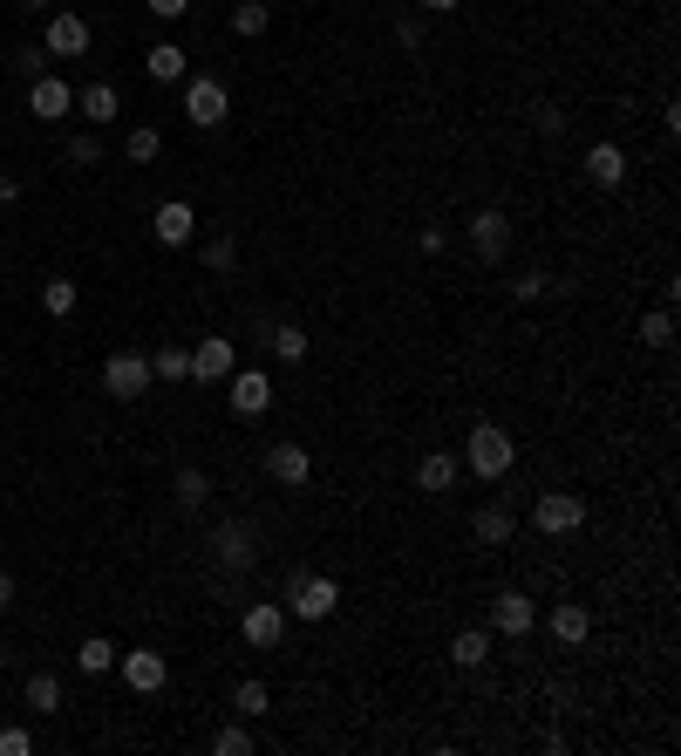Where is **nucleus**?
<instances>
[{
  "mask_svg": "<svg viewBox=\"0 0 681 756\" xmlns=\"http://www.w3.org/2000/svg\"><path fill=\"white\" fill-rule=\"evenodd\" d=\"M280 607L293 614V620H335L341 614V587L327 572H307V566H293L287 572V600Z\"/></svg>",
  "mask_w": 681,
  "mask_h": 756,
  "instance_id": "nucleus-1",
  "label": "nucleus"
},
{
  "mask_svg": "<svg viewBox=\"0 0 681 756\" xmlns=\"http://www.w3.org/2000/svg\"><path fill=\"white\" fill-rule=\"evenodd\" d=\"M205 552L239 579V572L260 566V525H252V518H218L212 532H205Z\"/></svg>",
  "mask_w": 681,
  "mask_h": 756,
  "instance_id": "nucleus-2",
  "label": "nucleus"
},
{
  "mask_svg": "<svg viewBox=\"0 0 681 756\" xmlns=\"http://www.w3.org/2000/svg\"><path fill=\"white\" fill-rule=\"evenodd\" d=\"M464 464L484 477V484H497V477H512V464H518V443L497 430V423H477V430L464 437Z\"/></svg>",
  "mask_w": 681,
  "mask_h": 756,
  "instance_id": "nucleus-3",
  "label": "nucleus"
},
{
  "mask_svg": "<svg viewBox=\"0 0 681 756\" xmlns=\"http://www.w3.org/2000/svg\"><path fill=\"white\" fill-rule=\"evenodd\" d=\"M185 116L198 123V130H218V123L232 116V96H225L218 75H191L185 83Z\"/></svg>",
  "mask_w": 681,
  "mask_h": 756,
  "instance_id": "nucleus-4",
  "label": "nucleus"
},
{
  "mask_svg": "<svg viewBox=\"0 0 681 756\" xmlns=\"http://www.w3.org/2000/svg\"><path fill=\"white\" fill-rule=\"evenodd\" d=\"M532 525L545 539H566V532H579V525H587V497L579 491H545L539 504H532Z\"/></svg>",
  "mask_w": 681,
  "mask_h": 756,
  "instance_id": "nucleus-5",
  "label": "nucleus"
},
{
  "mask_svg": "<svg viewBox=\"0 0 681 756\" xmlns=\"http://www.w3.org/2000/svg\"><path fill=\"white\" fill-rule=\"evenodd\" d=\"M470 245H477V260H484V266H504V252H512V218H504L497 205L470 212Z\"/></svg>",
  "mask_w": 681,
  "mask_h": 756,
  "instance_id": "nucleus-6",
  "label": "nucleus"
},
{
  "mask_svg": "<svg viewBox=\"0 0 681 756\" xmlns=\"http://www.w3.org/2000/svg\"><path fill=\"white\" fill-rule=\"evenodd\" d=\"M150 382H157V375H150V362L143 355H130V348H123V355H110L103 362V389L116 395V402H137Z\"/></svg>",
  "mask_w": 681,
  "mask_h": 756,
  "instance_id": "nucleus-7",
  "label": "nucleus"
},
{
  "mask_svg": "<svg viewBox=\"0 0 681 756\" xmlns=\"http://www.w3.org/2000/svg\"><path fill=\"white\" fill-rule=\"evenodd\" d=\"M225 395H232V416H266L273 410V375L232 368V375H225Z\"/></svg>",
  "mask_w": 681,
  "mask_h": 756,
  "instance_id": "nucleus-8",
  "label": "nucleus"
},
{
  "mask_svg": "<svg viewBox=\"0 0 681 756\" xmlns=\"http://www.w3.org/2000/svg\"><path fill=\"white\" fill-rule=\"evenodd\" d=\"M532 620H539V607H532V600H525L518 587H504V593L491 600V634L525 641V634H532Z\"/></svg>",
  "mask_w": 681,
  "mask_h": 756,
  "instance_id": "nucleus-9",
  "label": "nucleus"
},
{
  "mask_svg": "<svg viewBox=\"0 0 681 756\" xmlns=\"http://www.w3.org/2000/svg\"><path fill=\"white\" fill-rule=\"evenodd\" d=\"M239 634L252 647H280L287 641V607H280V600H252V607L239 614Z\"/></svg>",
  "mask_w": 681,
  "mask_h": 756,
  "instance_id": "nucleus-10",
  "label": "nucleus"
},
{
  "mask_svg": "<svg viewBox=\"0 0 681 756\" xmlns=\"http://www.w3.org/2000/svg\"><path fill=\"white\" fill-rule=\"evenodd\" d=\"M150 232H157V245H191L198 239V212L185 205V198H164V205L150 212Z\"/></svg>",
  "mask_w": 681,
  "mask_h": 756,
  "instance_id": "nucleus-11",
  "label": "nucleus"
},
{
  "mask_svg": "<svg viewBox=\"0 0 681 756\" xmlns=\"http://www.w3.org/2000/svg\"><path fill=\"white\" fill-rule=\"evenodd\" d=\"M116 668H123V682H130L137 695H157V689L171 682V662H164V654H150V647H137V654H116Z\"/></svg>",
  "mask_w": 681,
  "mask_h": 756,
  "instance_id": "nucleus-12",
  "label": "nucleus"
},
{
  "mask_svg": "<svg viewBox=\"0 0 681 756\" xmlns=\"http://www.w3.org/2000/svg\"><path fill=\"white\" fill-rule=\"evenodd\" d=\"M266 477H273V484H287V491H300V484L314 477L307 443H273V450H266Z\"/></svg>",
  "mask_w": 681,
  "mask_h": 756,
  "instance_id": "nucleus-13",
  "label": "nucleus"
},
{
  "mask_svg": "<svg viewBox=\"0 0 681 756\" xmlns=\"http://www.w3.org/2000/svg\"><path fill=\"white\" fill-rule=\"evenodd\" d=\"M239 362H232V341L225 335H205L191 348V382H225V375H232Z\"/></svg>",
  "mask_w": 681,
  "mask_h": 756,
  "instance_id": "nucleus-14",
  "label": "nucleus"
},
{
  "mask_svg": "<svg viewBox=\"0 0 681 756\" xmlns=\"http://www.w3.org/2000/svg\"><path fill=\"white\" fill-rule=\"evenodd\" d=\"M512 532H518V518H512V504H477V518H470V539L484 545V552H497V545H512Z\"/></svg>",
  "mask_w": 681,
  "mask_h": 756,
  "instance_id": "nucleus-15",
  "label": "nucleus"
},
{
  "mask_svg": "<svg viewBox=\"0 0 681 756\" xmlns=\"http://www.w3.org/2000/svg\"><path fill=\"white\" fill-rule=\"evenodd\" d=\"M28 110H35L41 123H55V116L75 110V89L62 83V75H35V83H28Z\"/></svg>",
  "mask_w": 681,
  "mask_h": 756,
  "instance_id": "nucleus-16",
  "label": "nucleus"
},
{
  "mask_svg": "<svg viewBox=\"0 0 681 756\" xmlns=\"http://www.w3.org/2000/svg\"><path fill=\"white\" fill-rule=\"evenodd\" d=\"M41 48H48V55H83V48H89V21L83 14H55V21H48V35H41Z\"/></svg>",
  "mask_w": 681,
  "mask_h": 756,
  "instance_id": "nucleus-17",
  "label": "nucleus"
},
{
  "mask_svg": "<svg viewBox=\"0 0 681 756\" xmlns=\"http://www.w3.org/2000/svg\"><path fill=\"white\" fill-rule=\"evenodd\" d=\"M457 457H450V450H423V464H416V491H430V497H443L450 484H457Z\"/></svg>",
  "mask_w": 681,
  "mask_h": 756,
  "instance_id": "nucleus-18",
  "label": "nucleus"
},
{
  "mask_svg": "<svg viewBox=\"0 0 681 756\" xmlns=\"http://www.w3.org/2000/svg\"><path fill=\"white\" fill-rule=\"evenodd\" d=\"M552 634H559L566 647H579L593 634V607H587V600H559V607H552Z\"/></svg>",
  "mask_w": 681,
  "mask_h": 756,
  "instance_id": "nucleus-19",
  "label": "nucleus"
},
{
  "mask_svg": "<svg viewBox=\"0 0 681 756\" xmlns=\"http://www.w3.org/2000/svg\"><path fill=\"white\" fill-rule=\"evenodd\" d=\"M205 497H212V477L198 464H185L178 477H171V504H178V512H205Z\"/></svg>",
  "mask_w": 681,
  "mask_h": 756,
  "instance_id": "nucleus-20",
  "label": "nucleus"
},
{
  "mask_svg": "<svg viewBox=\"0 0 681 756\" xmlns=\"http://www.w3.org/2000/svg\"><path fill=\"white\" fill-rule=\"evenodd\" d=\"M587 178L614 191V185L627 178V150H620V143H593V150H587Z\"/></svg>",
  "mask_w": 681,
  "mask_h": 756,
  "instance_id": "nucleus-21",
  "label": "nucleus"
},
{
  "mask_svg": "<svg viewBox=\"0 0 681 756\" xmlns=\"http://www.w3.org/2000/svg\"><path fill=\"white\" fill-rule=\"evenodd\" d=\"M266 341H273V355H280V362H307V327H293V320H273L266 327Z\"/></svg>",
  "mask_w": 681,
  "mask_h": 756,
  "instance_id": "nucleus-22",
  "label": "nucleus"
},
{
  "mask_svg": "<svg viewBox=\"0 0 681 756\" xmlns=\"http://www.w3.org/2000/svg\"><path fill=\"white\" fill-rule=\"evenodd\" d=\"M143 68L157 75V83H185V48H178V41H150Z\"/></svg>",
  "mask_w": 681,
  "mask_h": 756,
  "instance_id": "nucleus-23",
  "label": "nucleus"
},
{
  "mask_svg": "<svg viewBox=\"0 0 681 756\" xmlns=\"http://www.w3.org/2000/svg\"><path fill=\"white\" fill-rule=\"evenodd\" d=\"M450 662H457V668H484L491 662V634H484V627H464V634L450 641Z\"/></svg>",
  "mask_w": 681,
  "mask_h": 756,
  "instance_id": "nucleus-24",
  "label": "nucleus"
},
{
  "mask_svg": "<svg viewBox=\"0 0 681 756\" xmlns=\"http://www.w3.org/2000/svg\"><path fill=\"white\" fill-rule=\"evenodd\" d=\"M21 695H28V709H41V716H55V709H62V675H48V668H35V675H28V689H21Z\"/></svg>",
  "mask_w": 681,
  "mask_h": 756,
  "instance_id": "nucleus-25",
  "label": "nucleus"
},
{
  "mask_svg": "<svg viewBox=\"0 0 681 756\" xmlns=\"http://www.w3.org/2000/svg\"><path fill=\"white\" fill-rule=\"evenodd\" d=\"M150 375H157V382H185L191 375V348H178V341H164L157 355H150Z\"/></svg>",
  "mask_w": 681,
  "mask_h": 756,
  "instance_id": "nucleus-26",
  "label": "nucleus"
},
{
  "mask_svg": "<svg viewBox=\"0 0 681 756\" xmlns=\"http://www.w3.org/2000/svg\"><path fill=\"white\" fill-rule=\"evenodd\" d=\"M75 668H83L89 682H96V675H110V668H116V647H110L103 634H89L83 647H75Z\"/></svg>",
  "mask_w": 681,
  "mask_h": 756,
  "instance_id": "nucleus-27",
  "label": "nucleus"
},
{
  "mask_svg": "<svg viewBox=\"0 0 681 756\" xmlns=\"http://www.w3.org/2000/svg\"><path fill=\"white\" fill-rule=\"evenodd\" d=\"M266 709H273L266 682H239V689H232V716H239V722H260Z\"/></svg>",
  "mask_w": 681,
  "mask_h": 756,
  "instance_id": "nucleus-28",
  "label": "nucleus"
},
{
  "mask_svg": "<svg viewBox=\"0 0 681 756\" xmlns=\"http://www.w3.org/2000/svg\"><path fill=\"white\" fill-rule=\"evenodd\" d=\"M75 103H83L89 123H110V116H116V83H89L83 96H75Z\"/></svg>",
  "mask_w": 681,
  "mask_h": 756,
  "instance_id": "nucleus-29",
  "label": "nucleus"
},
{
  "mask_svg": "<svg viewBox=\"0 0 681 756\" xmlns=\"http://www.w3.org/2000/svg\"><path fill=\"white\" fill-rule=\"evenodd\" d=\"M41 307L55 320H68L75 314V280H62V273H55V280H41Z\"/></svg>",
  "mask_w": 681,
  "mask_h": 756,
  "instance_id": "nucleus-30",
  "label": "nucleus"
},
{
  "mask_svg": "<svg viewBox=\"0 0 681 756\" xmlns=\"http://www.w3.org/2000/svg\"><path fill=\"white\" fill-rule=\"evenodd\" d=\"M266 21H273L266 0H239L232 8V35H266Z\"/></svg>",
  "mask_w": 681,
  "mask_h": 756,
  "instance_id": "nucleus-31",
  "label": "nucleus"
},
{
  "mask_svg": "<svg viewBox=\"0 0 681 756\" xmlns=\"http://www.w3.org/2000/svg\"><path fill=\"white\" fill-rule=\"evenodd\" d=\"M123 150H130L137 164H150V158H157V150H164V130H157V123H137V130L123 137Z\"/></svg>",
  "mask_w": 681,
  "mask_h": 756,
  "instance_id": "nucleus-32",
  "label": "nucleus"
},
{
  "mask_svg": "<svg viewBox=\"0 0 681 756\" xmlns=\"http://www.w3.org/2000/svg\"><path fill=\"white\" fill-rule=\"evenodd\" d=\"M232 260H239L232 232H212V239H205V273H232Z\"/></svg>",
  "mask_w": 681,
  "mask_h": 756,
  "instance_id": "nucleus-33",
  "label": "nucleus"
},
{
  "mask_svg": "<svg viewBox=\"0 0 681 756\" xmlns=\"http://www.w3.org/2000/svg\"><path fill=\"white\" fill-rule=\"evenodd\" d=\"M641 341H647V348H668V341H674V314H668V307L641 314Z\"/></svg>",
  "mask_w": 681,
  "mask_h": 756,
  "instance_id": "nucleus-34",
  "label": "nucleus"
},
{
  "mask_svg": "<svg viewBox=\"0 0 681 756\" xmlns=\"http://www.w3.org/2000/svg\"><path fill=\"white\" fill-rule=\"evenodd\" d=\"M212 756H252V729H218V736H212Z\"/></svg>",
  "mask_w": 681,
  "mask_h": 756,
  "instance_id": "nucleus-35",
  "label": "nucleus"
},
{
  "mask_svg": "<svg viewBox=\"0 0 681 756\" xmlns=\"http://www.w3.org/2000/svg\"><path fill=\"white\" fill-rule=\"evenodd\" d=\"M532 123H539V137H566V110H559V103H539Z\"/></svg>",
  "mask_w": 681,
  "mask_h": 756,
  "instance_id": "nucleus-36",
  "label": "nucleus"
},
{
  "mask_svg": "<svg viewBox=\"0 0 681 756\" xmlns=\"http://www.w3.org/2000/svg\"><path fill=\"white\" fill-rule=\"evenodd\" d=\"M68 164H103V143L96 137H68Z\"/></svg>",
  "mask_w": 681,
  "mask_h": 756,
  "instance_id": "nucleus-37",
  "label": "nucleus"
},
{
  "mask_svg": "<svg viewBox=\"0 0 681 756\" xmlns=\"http://www.w3.org/2000/svg\"><path fill=\"white\" fill-rule=\"evenodd\" d=\"M28 749H35L28 729H0V756H28Z\"/></svg>",
  "mask_w": 681,
  "mask_h": 756,
  "instance_id": "nucleus-38",
  "label": "nucleus"
},
{
  "mask_svg": "<svg viewBox=\"0 0 681 756\" xmlns=\"http://www.w3.org/2000/svg\"><path fill=\"white\" fill-rule=\"evenodd\" d=\"M395 41H402V48H423V21L402 14V21H395Z\"/></svg>",
  "mask_w": 681,
  "mask_h": 756,
  "instance_id": "nucleus-39",
  "label": "nucleus"
},
{
  "mask_svg": "<svg viewBox=\"0 0 681 756\" xmlns=\"http://www.w3.org/2000/svg\"><path fill=\"white\" fill-rule=\"evenodd\" d=\"M512 293H518V300H539V293H545V273H518Z\"/></svg>",
  "mask_w": 681,
  "mask_h": 756,
  "instance_id": "nucleus-40",
  "label": "nucleus"
},
{
  "mask_svg": "<svg viewBox=\"0 0 681 756\" xmlns=\"http://www.w3.org/2000/svg\"><path fill=\"white\" fill-rule=\"evenodd\" d=\"M41 55H48V48H21V55H14V68H21V75H28V83H35V75H41Z\"/></svg>",
  "mask_w": 681,
  "mask_h": 756,
  "instance_id": "nucleus-41",
  "label": "nucleus"
},
{
  "mask_svg": "<svg viewBox=\"0 0 681 756\" xmlns=\"http://www.w3.org/2000/svg\"><path fill=\"white\" fill-rule=\"evenodd\" d=\"M416 245H423V252H430V260H437V252L450 245V232H443V225H423V239H416Z\"/></svg>",
  "mask_w": 681,
  "mask_h": 756,
  "instance_id": "nucleus-42",
  "label": "nucleus"
},
{
  "mask_svg": "<svg viewBox=\"0 0 681 756\" xmlns=\"http://www.w3.org/2000/svg\"><path fill=\"white\" fill-rule=\"evenodd\" d=\"M191 8V0H150V14H157V21H178Z\"/></svg>",
  "mask_w": 681,
  "mask_h": 756,
  "instance_id": "nucleus-43",
  "label": "nucleus"
},
{
  "mask_svg": "<svg viewBox=\"0 0 681 756\" xmlns=\"http://www.w3.org/2000/svg\"><path fill=\"white\" fill-rule=\"evenodd\" d=\"M14 607V572H0V614Z\"/></svg>",
  "mask_w": 681,
  "mask_h": 756,
  "instance_id": "nucleus-44",
  "label": "nucleus"
},
{
  "mask_svg": "<svg viewBox=\"0 0 681 756\" xmlns=\"http://www.w3.org/2000/svg\"><path fill=\"white\" fill-rule=\"evenodd\" d=\"M14 198H21V185L8 178V171H0V205H14Z\"/></svg>",
  "mask_w": 681,
  "mask_h": 756,
  "instance_id": "nucleus-45",
  "label": "nucleus"
},
{
  "mask_svg": "<svg viewBox=\"0 0 681 756\" xmlns=\"http://www.w3.org/2000/svg\"><path fill=\"white\" fill-rule=\"evenodd\" d=\"M450 8H464V0H423V14H450Z\"/></svg>",
  "mask_w": 681,
  "mask_h": 756,
  "instance_id": "nucleus-46",
  "label": "nucleus"
},
{
  "mask_svg": "<svg viewBox=\"0 0 681 756\" xmlns=\"http://www.w3.org/2000/svg\"><path fill=\"white\" fill-rule=\"evenodd\" d=\"M0 662H8V641H0Z\"/></svg>",
  "mask_w": 681,
  "mask_h": 756,
  "instance_id": "nucleus-47",
  "label": "nucleus"
},
{
  "mask_svg": "<svg viewBox=\"0 0 681 756\" xmlns=\"http://www.w3.org/2000/svg\"><path fill=\"white\" fill-rule=\"evenodd\" d=\"M35 8H41V0H35Z\"/></svg>",
  "mask_w": 681,
  "mask_h": 756,
  "instance_id": "nucleus-48",
  "label": "nucleus"
}]
</instances>
